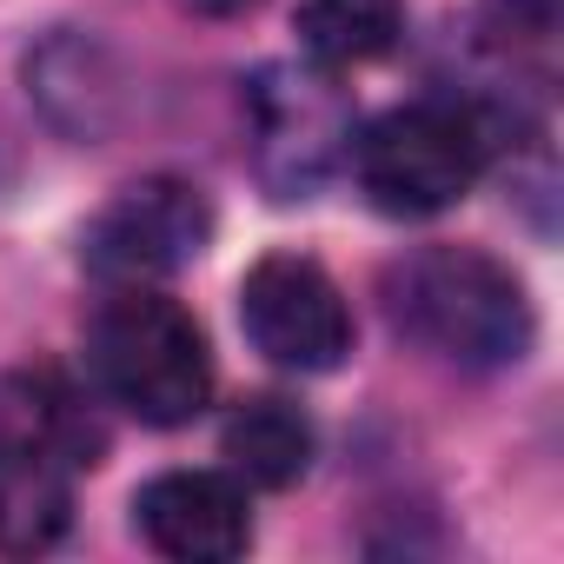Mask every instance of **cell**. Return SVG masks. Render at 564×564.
Segmentation results:
<instances>
[{
  "instance_id": "cell-10",
  "label": "cell",
  "mask_w": 564,
  "mask_h": 564,
  "mask_svg": "<svg viewBox=\"0 0 564 564\" xmlns=\"http://www.w3.org/2000/svg\"><path fill=\"white\" fill-rule=\"evenodd\" d=\"M313 419L279 399V392H259V399H239L219 425V458L239 485H259V491H286L313 471Z\"/></svg>"
},
{
  "instance_id": "cell-12",
  "label": "cell",
  "mask_w": 564,
  "mask_h": 564,
  "mask_svg": "<svg viewBox=\"0 0 564 564\" xmlns=\"http://www.w3.org/2000/svg\"><path fill=\"white\" fill-rule=\"evenodd\" d=\"M557 28V0H478V41L498 61H524L551 41Z\"/></svg>"
},
{
  "instance_id": "cell-9",
  "label": "cell",
  "mask_w": 564,
  "mask_h": 564,
  "mask_svg": "<svg viewBox=\"0 0 564 564\" xmlns=\"http://www.w3.org/2000/svg\"><path fill=\"white\" fill-rule=\"evenodd\" d=\"M74 524V465L34 438L0 432V557L54 551Z\"/></svg>"
},
{
  "instance_id": "cell-4",
  "label": "cell",
  "mask_w": 564,
  "mask_h": 564,
  "mask_svg": "<svg viewBox=\"0 0 564 564\" xmlns=\"http://www.w3.org/2000/svg\"><path fill=\"white\" fill-rule=\"evenodd\" d=\"M252 166L272 199H313L352 153V100L313 61H272L246 80Z\"/></svg>"
},
{
  "instance_id": "cell-5",
  "label": "cell",
  "mask_w": 564,
  "mask_h": 564,
  "mask_svg": "<svg viewBox=\"0 0 564 564\" xmlns=\"http://www.w3.org/2000/svg\"><path fill=\"white\" fill-rule=\"evenodd\" d=\"M239 333L279 372H339L352 359V306L339 279L306 252H265L239 279Z\"/></svg>"
},
{
  "instance_id": "cell-13",
  "label": "cell",
  "mask_w": 564,
  "mask_h": 564,
  "mask_svg": "<svg viewBox=\"0 0 564 564\" xmlns=\"http://www.w3.org/2000/svg\"><path fill=\"white\" fill-rule=\"evenodd\" d=\"M186 14H199V21H239V14H252L259 0H180Z\"/></svg>"
},
{
  "instance_id": "cell-6",
  "label": "cell",
  "mask_w": 564,
  "mask_h": 564,
  "mask_svg": "<svg viewBox=\"0 0 564 564\" xmlns=\"http://www.w3.org/2000/svg\"><path fill=\"white\" fill-rule=\"evenodd\" d=\"M213 246V199L193 180L153 173L120 186L80 232V259L107 286H160Z\"/></svg>"
},
{
  "instance_id": "cell-11",
  "label": "cell",
  "mask_w": 564,
  "mask_h": 564,
  "mask_svg": "<svg viewBox=\"0 0 564 564\" xmlns=\"http://www.w3.org/2000/svg\"><path fill=\"white\" fill-rule=\"evenodd\" d=\"M300 54L326 74L372 67L405 34V0H300Z\"/></svg>"
},
{
  "instance_id": "cell-8",
  "label": "cell",
  "mask_w": 564,
  "mask_h": 564,
  "mask_svg": "<svg viewBox=\"0 0 564 564\" xmlns=\"http://www.w3.org/2000/svg\"><path fill=\"white\" fill-rule=\"evenodd\" d=\"M28 94L41 100V113L67 133V140H100L113 133L127 87H120V61L107 54V41L61 28L28 54Z\"/></svg>"
},
{
  "instance_id": "cell-1",
  "label": "cell",
  "mask_w": 564,
  "mask_h": 564,
  "mask_svg": "<svg viewBox=\"0 0 564 564\" xmlns=\"http://www.w3.org/2000/svg\"><path fill=\"white\" fill-rule=\"evenodd\" d=\"M392 326L458 372H511L538 339L524 279L485 246H419L379 279Z\"/></svg>"
},
{
  "instance_id": "cell-2",
  "label": "cell",
  "mask_w": 564,
  "mask_h": 564,
  "mask_svg": "<svg viewBox=\"0 0 564 564\" xmlns=\"http://www.w3.org/2000/svg\"><path fill=\"white\" fill-rule=\"evenodd\" d=\"M94 386L140 425H193L213 399V346L199 319L160 286H113L87 326Z\"/></svg>"
},
{
  "instance_id": "cell-3",
  "label": "cell",
  "mask_w": 564,
  "mask_h": 564,
  "mask_svg": "<svg viewBox=\"0 0 564 564\" xmlns=\"http://www.w3.org/2000/svg\"><path fill=\"white\" fill-rule=\"evenodd\" d=\"M498 140L505 127L491 107L432 94V100H405L379 113L372 127H359L346 160L359 173V193L386 219H432L478 186Z\"/></svg>"
},
{
  "instance_id": "cell-7",
  "label": "cell",
  "mask_w": 564,
  "mask_h": 564,
  "mask_svg": "<svg viewBox=\"0 0 564 564\" xmlns=\"http://www.w3.org/2000/svg\"><path fill=\"white\" fill-rule=\"evenodd\" d=\"M133 531L173 564H232L252 544V505L232 471H160L133 491Z\"/></svg>"
}]
</instances>
